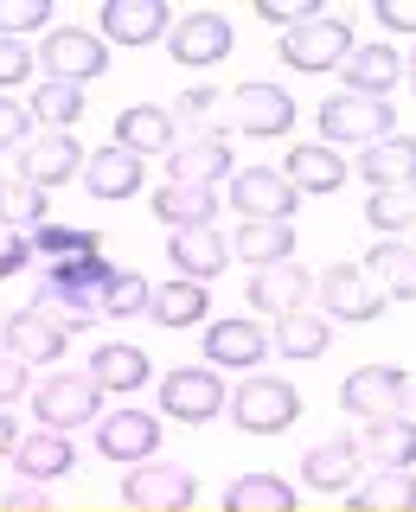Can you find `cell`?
Here are the masks:
<instances>
[{
    "label": "cell",
    "mask_w": 416,
    "mask_h": 512,
    "mask_svg": "<svg viewBox=\"0 0 416 512\" xmlns=\"http://www.w3.org/2000/svg\"><path fill=\"white\" fill-rule=\"evenodd\" d=\"M224 128H237V135H288L295 103H288L282 84H237L231 96H218V135Z\"/></svg>",
    "instance_id": "cell-1"
},
{
    "label": "cell",
    "mask_w": 416,
    "mask_h": 512,
    "mask_svg": "<svg viewBox=\"0 0 416 512\" xmlns=\"http://www.w3.org/2000/svg\"><path fill=\"white\" fill-rule=\"evenodd\" d=\"M231 416H237V429H244V436H282V429L301 416V391L288 378L256 372L244 391L231 397Z\"/></svg>",
    "instance_id": "cell-2"
},
{
    "label": "cell",
    "mask_w": 416,
    "mask_h": 512,
    "mask_svg": "<svg viewBox=\"0 0 416 512\" xmlns=\"http://www.w3.org/2000/svg\"><path fill=\"white\" fill-rule=\"evenodd\" d=\"M391 128H397V109L384 103V96L340 90V96L320 103V135H327V148H333V141H359V148H372V141L391 135Z\"/></svg>",
    "instance_id": "cell-3"
},
{
    "label": "cell",
    "mask_w": 416,
    "mask_h": 512,
    "mask_svg": "<svg viewBox=\"0 0 416 512\" xmlns=\"http://www.w3.org/2000/svg\"><path fill=\"white\" fill-rule=\"evenodd\" d=\"M282 58H288V71H340L352 58V26L333 20V13H314V20L282 32Z\"/></svg>",
    "instance_id": "cell-4"
},
{
    "label": "cell",
    "mask_w": 416,
    "mask_h": 512,
    "mask_svg": "<svg viewBox=\"0 0 416 512\" xmlns=\"http://www.w3.org/2000/svg\"><path fill=\"white\" fill-rule=\"evenodd\" d=\"M32 58L45 64V77H52V84H77V90H84L90 77L109 71L103 39H96V32H84V26H52V39H45Z\"/></svg>",
    "instance_id": "cell-5"
},
{
    "label": "cell",
    "mask_w": 416,
    "mask_h": 512,
    "mask_svg": "<svg viewBox=\"0 0 416 512\" xmlns=\"http://www.w3.org/2000/svg\"><path fill=\"white\" fill-rule=\"evenodd\" d=\"M404 404H410V372H397V365H359L340 384V410L359 416V423H384Z\"/></svg>",
    "instance_id": "cell-6"
},
{
    "label": "cell",
    "mask_w": 416,
    "mask_h": 512,
    "mask_svg": "<svg viewBox=\"0 0 416 512\" xmlns=\"http://www.w3.org/2000/svg\"><path fill=\"white\" fill-rule=\"evenodd\" d=\"M224 404H231V391L212 365H180V372L160 378V410L180 416V423H212Z\"/></svg>",
    "instance_id": "cell-7"
},
{
    "label": "cell",
    "mask_w": 416,
    "mask_h": 512,
    "mask_svg": "<svg viewBox=\"0 0 416 512\" xmlns=\"http://www.w3.org/2000/svg\"><path fill=\"white\" fill-rule=\"evenodd\" d=\"M32 410H39V429H77L103 410V391L90 384V372H52L32 391Z\"/></svg>",
    "instance_id": "cell-8"
},
{
    "label": "cell",
    "mask_w": 416,
    "mask_h": 512,
    "mask_svg": "<svg viewBox=\"0 0 416 512\" xmlns=\"http://www.w3.org/2000/svg\"><path fill=\"white\" fill-rule=\"evenodd\" d=\"M71 173H84V148L71 141V128H32L20 141V180L26 186H64Z\"/></svg>",
    "instance_id": "cell-9"
},
{
    "label": "cell",
    "mask_w": 416,
    "mask_h": 512,
    "mask_svg": "<svg viewBox=\"0 0 416 512\" xmlns=\"http://www.w3.org/2000/svg\"><path fill=\"white\" fill-rule=\"evenodd\" d=\"M320 308H327V320H352V327H365V320L384 314V288L372 282V269L333 263L327 276H320Z\"/></svg>",
    "instance_id": "cell-10"
},
{
    "label": "cell",
    "mask_w": 416,
    "mask_h": 512,
    "mask_svg": "<svg viewBox=\"0 0 416 512\" xmlns=\"http://www.w3.org/2000/svg\"><path fill=\"white\" fill-rule=\"evenodd\" d=\"M192 493H199V480L186 468H167V461H141V468L122 480V500L135 512H186Z\"/></svg>",
    "instance_id": "cell-11"
},
{
    "label": "cell",
    "mask_w": 416,
    "mask_h": 512,
    "mask_svg": "<svg viewBox=\"0 0 416 512\" xmlns=\"http://www.w3.org/2000/svg\"><path fill=\"white\" fill-rule=\"evenodd\" d=\"M224 173H231V148H224V135H173L167 148V186H218Z\"/></svg>",
    "instance_id": "cell-12"
},
{
    "label": "cell",
    "mask_w": 416,
    "mask_h": 512,
    "mask_svg": "<svg viewBox=\"0 0 416 512\" xmlns=\"http://www.w3.org/2000/svg\"><path fill=\"white\" fill-rule=\"evenodd\" d=\"M96 448H103V461H154L160 448V423L148 410H109L103 423H96Z\"/></svg>",
    "instance_id": "cell-13"
},
{
    "label": "cell",
    "mask_w": 416,
    "mask_h": 512,
    "mask_svg": "<svg viewBox=\"0 0 416 512\" xmlns=\"http://www.w3.org/2000/svg\"><path fill=\"white\" fill-rule=\"evenodd\" d=\"M231 205L244 218H295V205H301V192L282 180V173H269V167H250V173H231Z\"/></svg>",
    "instance_id": "cell-14"
},
{
    "label": "cell",
    "mask_w": 416,
    "mask_h": 512,
    "mask_svg": "<svg viewBox=\"0 0 416 512\" xmlns=\"http://www.w3.org/2000/svg\"><path fill=\"white\" fill-rule=\"evenodd\" d=\"M167 39H173V58L192 64V71L231 58V20H224V13H186V20H173Z\"/></svg>",
    "instance_id": "cell-15"
},
{
    "label": "cell",
    "mask_w": 416,
    "mask_h": 512,
    "mask_svg": "<svg viewBox=\"0 0 416 512\" xmlns=\"http://www.w3.org/2000/svg\"><path fill=\"white\" fill-rule=\"evenodd\" d=\"M301 480H308V493H352L359 487V442L352 436L314 442L308 455H301Z\"/></svg>",
    "instance_id": "cell-16"
},
{
    "label": "cell",
    "mask_w": 416,
    "mask_h": 512,
    "mask_svg": "<svg viewBox=\"0 0 416 512\" xmlns=\"http://www.w3.org/2000/svg\"><path fill=\"white\" fill-rule=\"evenodd\" d=\"M160 32H173L167 0H103V39H116V45H154Z\"/></svg>",
    "instance_id": "cell-17"
},
{
    "label": "cell",
    "mask_w": 416,
    "mask_h": 512,
    "mask_svg": "<svg viewBox=\"0 0 416 512\" xmlns=\"http://www.w3.org/2000/svg\"><path fill=\"white\" fill-rule=\"evenodd\" d=\"M269 352V333L256 327V320H212L205 327V359H212V372H244Z\"/></svg>",
    "instance_id": "cell-18"
},
{
    "label": "cell",
    "mask_w": 416,
    "mask_h": 512,
    "mask_svg": "<svg viewBox=\"0 0 416 512\" xmlns=\"http://www.w3.org/2000/svg\"><path fill=\"white\" fill-rule=\"evenodd\" d=\"M167 256L180 263V282H212L224 263H231V237H218L212 224H192V231L167 237Z\"/></svg>",
    "instance_id": "cell-19"
},
{
    "label": "cell",
    "mask_w": 416,
    "mask_h": 512,
    "mask_svg": "<svg viewBox=\"0 0 416 512\" xmlns=\"http://www.w3.org/2000/svg\"><path fill=\"white\" fill-rule=\"evenodd\" d=\"M64 346H71V333L52 327L39 308L7 314V352H13L20 365H52V359H64Z\"/></svg>",
    "instance_id": "cell-20"
},
{
    "label": "cell",
    "mask_w": 416,
    "mask_h": 512,
    "mask_svg": "<svg viewBox=\"0 0 416 512\" xmlns=\"http://www.w3.org/2000/svg\"><path fill=\"white\" fill-rule=\"evenodd\" d=\"M13 468H20L32 487H39V480H64V474L77 468L71 436H64V429H32V436L13 442Z\"/></svg>",
    "instance_id": "cell-21"
},
{
    "label": "cell",
    "mask_w": 416,
    "mask_h": 512,
    "mask_svg": "<svg viewBox=\"0 0 416 512\" xmlns=\"http://www.w3.org/2000/svg\"><path fill=\"white\" fill-rule=\"evenodd\" d=\"M359 180L365 186H416V135H384L359 154Z\"/></svg>",
    "instance_id": "cell-22"
},
{
    "label": "cell",
    "mask_w": 416,
    "mask_h": 512,
    "mask_svg": "<svg viewBox=\"0 0 416 512\" xmlns=\"http://www.w3.org/2000/svg\"><path fill=\"white\" fill-rule=\"evenodd\" d=\"M282 180L295 186V192H340L346 186V160L327 148V141H301V148H288V160H282Z\"/></svg>",
    "instance_id": "cell-23"
},
{
    "label": "cell",
    "mask_w": 416,
    "mask_h": 512,
    "mask_svg": "<svg viewBox=\"0 0 416 512\" xmlns=\"http://www.w3.org/2000/svg\"><path fill=\"white\" fill-rule=\"evenodd\" d=\"M84 186L96 192V199H135L141 192V160L109 141V148L84 154Z\"/></svg>",
    "instance_id": "cell-24"
},
{
    "label": "cell",
    "mask_w": 416,
    "mask_h": 512,
    "mask_svg": "<svg viewBox=\"0 0 416 512\" xmlns=\"http://www.w3.org/2000/svg\"><path fill=\"white\" fill-rule=\"evenodd\" d=\"M231 256H250V269H269V263H288L295 256V224L282 218H244L231 237Z\"/></svg>",
    "instance_id": "cell-25"
},
{
    "label": "cell",
    "mask_w": 416,
    "mask_h": 512,
    "mask_svg": "<svg viewBox=\"0 0 416 512\" xmlns=\"http://www.w3.org/2000/svg\"><path fill=\"white\" fill-rule=\"evenodd\" d=\"M340 71H346L352 96H384L397 77H404V52H391V45H352V58Z\"/></svg>",
    "instance_id": "cell-26"
},
{
    "label": "cell",
    "mask_w": 416,
    "mask_h": 512,
    "mask_svg": "<svg viewBox=\"0 0 416 512\" xmlns=\"http://www.w3.org/2000/svg\"><path fill=\"white\" fill-rule=\"evenodd\" d=\"M250 308H269V314L308 308V269H295V263L250 269Z\"/></svg>",
    "instance_id": "cell-27"
},
{
    "label": "cell",
    "mask_w": 416,
    "mask_h": 512,
    "mask_svg": "<svg viewBox=\"0 0 416 512\" xmlns=\"http://www.w3.org/2000/svg\"><path fill=\"white\" fill-rule=\"evenodd\" d=\"M327 340H333V327H327V314H314V308L276 314V333H269V346H276L282 359H320Z\"/></svg>",
    "instance_id": "cell-28"
},
{
    "label": "cell",
    "mask_w": 416,
    "mask_h": 512,
    "mask_svg": "<svg viewBox=\"0 0 416 512\" xmlns=\"http://www.w3.org/2000/svg\"><path fill=\"white\" fill-rule=\"evenodd\" d=\"M116 148L128 154H167L173 148V116L167 109H154V103H135V109H122V122H116Z\"/></svg>",
    "instance_id": "cell-29"
},
{
    "label": "cell",
    "mask_w": 416,
    "mask_h": 512,
    "mask_svg": "<svg viewBox=\"0 0 416 512\" xmlns=\"http://www.w3.org/2000/svg\"><path fill=\"white\" fill-rule=\"evenodd\" d=\"M154 218L167 224V231L212 224V218H218V192H212V186H160V192H154Z\"/></svg>",
    "instance_id": "cell-30"
},
{
    "label": "cell",
    "mask_w": 416,
    "mask_h": 512,
    "mask_svg": "<svg viewBox=\"0 0 416 512\" xmlns=\"http://www.w3.org/2000/svg\"><path fill=\"white\" fill-rule=\"evenodd\" d=\"M90 384L96 391H141V384H148V352L141 346H96L90 352Z\"/></svg>",
    "instance_id": "cell-31"
},
{
    "label": "cell",
    "mask_w": 416,
    "mask_h": 512,
    "mask_svg": "<svg viewBox=\"0 0 416 512\" xmlns=\"http://www.w3.org/2000/svg\"><path fill=\"white\" fill-rule=\"evenodd\" d=\"M359 455H365V461H378V468H404V461H416V423H410V416H384V423H365Z\"/></svg>",
    "instance_id": "cell-32"
},
{
    "label": "cell",
    "mask_w": 416,
    "mask_h": 512,
    "mask_svg": "<svg viewBox=\"0 0 416 512\" xmlns=\"http://www.w3.org/2000/svg\"><path fill=\"white\" fill-rule=\"evenodd\" d=\"M352 512H416V474L378 468L365 487H352Z\"/></svg>",
    "instance_id": "cell-33"
},
{
    "label": "cell",
    "mask_w": 416,
    "mask_h": 512,
    "mask_svg": "<svg viewBox=\"0 0 416 512\" xmlns=\"http://www.w3.org/2000/svg\"><path fill=\"white\" fill-rule=\"evenodd\" d=\"M205 308H212V295H205V282H160L148 295V314L160 327H199Z\"/></svg>",
    "instance_id": "cell-34"
},
{
    "label": "cell",
    "mask_w": 416,
    "mask_h": 512,
    "mask_svg": "<svg viewBox=\"0 0 416 512\" xmlns=\"http://www.w3.org/2000/svg\"><path fill=\"white\" fill-rule=\"evenodd\" d=\"M224 512H295V487L276 474H244L224 493Z\"/></svg>",
    "instance_id": "cell-35"
},
{
    "label": "cell",
    "mask_w": 416,
    "mask_h": 512,
    "mask_svg": "<svg viewBox=\"0 0 416 512\" xmlns=\"http://www.w3.org/2000/svg\"><path fill=\"white\" fill-rule=\"evenodd\" d=\"M45 282H58V288H71V295H84L103 308V288L116 282V269L103 263V256H64V263H52V276Z\"/></svg>",
    "instance_id": "cell-36"
},
{
    "label": "cell",
    "mask_w": 416,
    "mask_h": 512,
    "mask_svg": "<svg viewBox=\"0 0 416 512\" xmlns=\"http://www.w3.org/2000/svg\"><path fill=\"white\" fill-rule=\"evenodd\" d=\"M26 116L39 122V128H71L77 116H84V90H77V84H52V77H45V84L32 90Z\"/></svg>",
    "instance_id": "cell-37"
},
{
    "label": "cell",
    "mask_w": 416,
    "mask_h": 512,
    "mask_svg": "<svg viewBox=\"0 0 416 512\" xmlns=\"http://www.w3.org/2000/svg\"><path fill=\"white\" fill-rule=\"evenodd\" d=\"M32 308H39L52 327H64V333H77V327H90L96 314V301H84V295H71V288H58V282H39V295H32Z\"/></svg>",
    "instance_id": "cell-38"
},
{
    "label": "cell",
    "mask_w": 416,
    "mask_h": 512,
    "mask_svg": "<svg viewBox=\"0 0 416 512\" xmlns=\"http://www.w3.org/2000/svg\"><path fill=\"white\" fill-rule=\"evenodd\" d=\"M372 282L384 295H416V244H378L372 250Z\"/></svg>",
    "instance_id": "cell-39"
},
{
    "label": "cell",
    "mask_w": 416,
    "mask_h": 512,
    "mask_svg": "<svg viewBox=\"0 0 416 512\" xmlns=\"http://www.w3.org/2000/svg\"><path fill=\"white\" fill-rule=\"evenodd\" d=\"M0 224L20 231V224H45V192L26 180H0Z\"/></svg>",
    "instance_id": "cell-40"
},
{
    "label": "cell",
    "mask_w": 416,
    "mask_h": 512,
    "mask_svg": "<svg viewBox=\"0 0 416 512\" xmlns=\"http://www.w3.org/2000/svg\"><path fill=\"white\" fill-rule=\"evenodd\" d=\"M365 218H372L378 231H410V224H416V186H384V192H372Z\"/></svg>",
    "instance_id": "cell-41"
},
{
    "label": "cell",
    "mask_w": 416,
    "mask_h": 512,
    "mask_svg": "<svg viewBox=\"0 0 416 512\" xmlns=\"http://www.w3.org/2000/svg\"><path fill=\"white\" fill-rule=\"evenodd\" d=\"M26 244L45 250L52 263H64V256H103V250H96V231H64V224H39Z\"/></svg>",
    "instance_id": "cell-42"
},
{
    "label": "cell",
    "mask_w": 416,
    "mask_h": 512,
    "mask_svg": "<svg viewBox=\"0 0 416 512\" xmlns=\"http://www.w3.org/2000/svg\"><path fill=\"white\" fill-rule=\"evenodd\" d=\"M148 276H135V269H116V282L103 288V314H116V320H128V314H148Z\"/></svg>",
    "instance_id": "cell-43"
},
{
    "label": "cell",
    "mask_w": 416,
    "mask_h": 512,
    "mask_svg": "<svg viewBox=\"0 0 416 512\" xmlns=\"http://www.w3.org/2000/svg\"><path fill=\"white\" fill-rule=\"evenodd\" d=\"M52 20L45 0H0V39H20V32H39Z\"/></svg>",
    "instance_id": "cell-44"
},
{
    "label": "cell",
    "mask_w": 416,
    "mask_h": 512,
    "mask_svg": "<svg viewBox=\"0 0 416 512\" xmlns=\"http://www.w3.org/2000/svg\"><path fill=\"white\" fill-rule=\"evenodd\" d=\"M32 64H39V58H32L20 39H0V90L26 84V77H32Z\"/></svg>",
    "instance_id": "cell-45"
},
{
    "label": "cell",
    "mask_w": 416,
    "mask_h": 512,
    "mask_svg": "<svg viewBox=\"0 0 416 512\" xmlns=\"http://www.w3.org/2000/svg\"><path fill=\"white\" fill-rule=\"evenodd\" d=\"M26 135H32V116H26V103L0 96V148H20Z\"/></svg>",
    "instance_id": "cell-46"
},
{
    "label": "cell",
    "mask_w": 416,
    "mask_h": 512,
    "mask_svg": "<svg viewBox=\"0 0 416 512\" xmlns=\"http://www.w3.org/2000/svg\"><path fill=\"white\" fill-rule=\"evenodd\" d=\"M256 13L276 26H301V20H314V0H256Z\"/></svg>",
    "instance_id": "cell-47"
},
{
    "label": "cell",
    "mask_w": 416,
    "mask_h": 512,
    "mask_svg": "<svg viewBox=\"0 0 416 512\" xmlns=\"http://www.w3.org/2000/svg\"><path fill=\"white\" fill-rule=\"evenodd\" d=\"M26 256H32L26 231H7V224H0V276H20V269H26Z\"/></svg>",
    "instance_id": "cell-48"
},
{
    "label": "cell",
    "mask_w": 416,
    "mask_h": 512,
    "mask_svg": "<svg viewBox=\"0 0 416 512\" xmlns=\"http://www.w3.org/2000/svg\"><path fill=\"white\" fill-rule=\"evenodd\" d=\"M0 512H52V493H45V487H32V480H26V487H13L7 500H0Z\"/></svg>",
    "instance_id": "cell-49"
},
{
    "label": "cell",
    "mask_w": 416,
    "mask_h": 512,
    "mask_svg": "<svg viewBox=\"0 0 416 512\" xmlns=\"http://www.w3.org/2000/svg\"><path fill=\"white\" fill-rule=\"evenodd\" d=\"M20 391H26V365L13 352H0V404H13Z\"/></svg>",
    "instance_id": "cell-50"
},
{
    "label": "cell",
    "mask_w": 416,
    "mask_h": 512,
    "mask_svg": "<svg viewBox=\"0 0 416 512\" xmlns=\"http://www.w3.org/2000/svg\"><path fill=\"white\" fill-rule=\"evenodd\" d=\"M378 20L397 32H416V0H378Z\"/></svg>",
    "instance_id": "cell-51"
},
{
    "label": "cell",
    "mask_w": 416,
    "mask_h": 512,
    "mask_svg": "<svg viewBox=\"0 0 416 512\" xmlns=\"http://www.w3.org/2000/svg\"><path fill=\"white\" fill-rule=\"evenodd\" d=\"M13 442H20V429H13V416L0 410V455H13Z\"/></svg>",
    "instance_id": "cell-52"
},
{
    "label": "cell",
    "mask_w": 416,
    "mask_h": 512,
    "mask_svg": "<svg viewBox=\"0 0 416 512\" xmlns=\"http://www.w3.org/2000/svg\"><path fill=\"white\" fill-rule=\"evenodd\" d=\"M404 71H410V90H416V52H410V64H404Z\"/></svg>",
    "instance_id": "cell-53"
}]
</instances>
